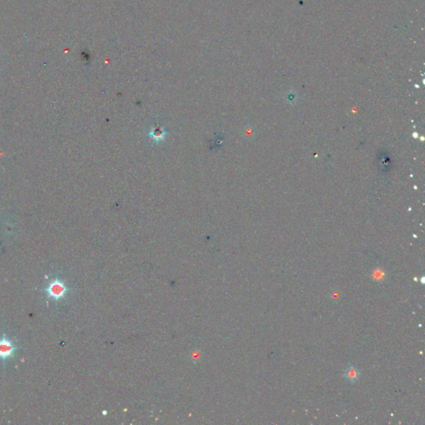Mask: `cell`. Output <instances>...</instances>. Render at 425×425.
<instances>
[{
  "label": "cell",
  "mask_w": 425,
  "mask_h": 425,
  "mask_svg": "<svg viewBox=\"0 0 425 425\" xmlns=\"http://www.w3.org/2000/svg\"><path fill=\"white\" fill-rule=\"evenodd\" d=\"M68 291L69 288L59 278L53 279L45 289L47 297L55 301L61 300V298L66 296Z\"/></svg>",
  "instance_id": "1"
},
{
  "label": "cell",
  "mask_w": 425,
  "mask_h": 425,
  "mask_svg": "<svg viewBox=\"0 0 425 425\" xmlns=\"http://www.w3.org/2000/svg\"><path fill=\"white\" fill-rule=\"evenodd\" d=\"M19 349L11 340L6 337L5 335L0 338V360L6 361L14 356V352Z\"/></svg>",
  "instance_id": "2"
},
{
  "label": "cell",
  "mask_w": 425,
  "mask_h": 425,
  "mask_svg": "<svg viewBox=\"0 0 425 425\" xmlns=\"http://www.w3.org/2000/svg\"><path fill=\"white\" fill-rule=\"evenodd\" d=\"M344 378L350 384H355L361 378V370L352 364H349L344 371Z\"/></svg>",
  "instance_id": "3"
},
{
  "label": "cell",
  "mask_w": 425,
  "mask_h": 425,
  "mask_svg": "<svg viewBox=\"0 0 425 425\" xmlns=\"http://www.w3.org/2000/svg\"><path fill=\"white\" fill-rule=\"evenodd\" d=\"M165 135H166V132L164 130L159 129V128H155L153 130H151L149 133L150 138L157 142L164 140Z\"/></svg>",
  "instance_id": "4"
},
{
  "label": "cell",
  "mask_w": 425,
  "mask_h": 425,
  "mask_svg": "<svg viewBox=\"0 0 425 425\" xmlns=\"http://www.w3.org/2000/svg\"><path fill=\"white\" fill-rule=\"evenodd\" d=\"M372 278L373 280L379 282V283L380 282H383L385 280V272L383 269H381V268H376V269L373 271Z\"/></svg>",
  "instance_id": "5"
}]
</instances>
